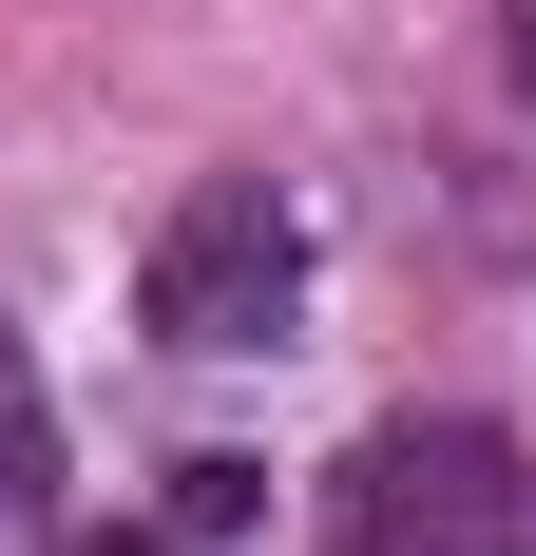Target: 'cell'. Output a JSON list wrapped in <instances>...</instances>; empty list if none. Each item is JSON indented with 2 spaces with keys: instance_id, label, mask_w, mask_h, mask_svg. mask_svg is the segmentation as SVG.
Instances as JSON below:
<instances>
[{
  "instance_id": "277c9868",
  "label": "cell",
  "mask_w": 536,
  "mask_h": 556,
  "mask_svg": "<svg viewBox=\"0 0 536 556\" xmlns=\"http://www.w3.org/2000/svg\"><path fill=\"white\" fill-rule=\"evenodd\" d=\"M250 518V460H173V538H230Z\"/></svg>"
},
{
  "instance_id": "3957f363",
  "label": "cell",
  "mask_w": 536,
  "mask_h": 556,
  "mask_svg": "<svg viewBox=\"0 0 536 556\" xmlns=\"http://www.w3.org/2000/svg\"><path fill=\"white\" fill-rule=\"evenodd\" d=\"M0 556H58V442H39V384L0 345Z\"/></svg>"
},
{
  "instance_id": "5b68a950",
  "label": "cell",
  "mask_w": 536,
  "mask_h": 556,
  "mask_svg": "<svg viewBox=\"0 0 536 556\" xmlns=\"http://www.w3.org/2000/svg\"><path fill=\"white\" fill-rule=\"evenodd\" d=\"M518 97H536V0H518Z\"/></svg>"
},
{
  "instance_id": "6da1fadb",
  "label": "cell",
  "mask_w": 536,
  "mask_h": 556,
  "mask_svg": "<svg viewBox=\"0 0 536 556\" xmlns=\"http://www.w3.org/2000/svg\"><path fill=\"white\" fill-rule=\"evenodd\" d=\"M326 556H536V480L498 422H365L326 480Z\"/></svg>"
},
{
  "instance_id": "8992f818",
  "label": "cell",
  "mask_w": 536,
  "mask_h": 556,
  "mask_svg": "<svg viewBox=\"0 0 536 556\" xmlns=\"http://www.w3.org/2000/svg\"><path fill=\"white\" fill-rule=\"evenodd\" d=\"M115 556H173V538H115Z\"/></svg>"
},
{
  "instance_id": "7a4b0ae2",
  "label": "cell",
  "mask_w": 536,
  "mask_h": 556,
  "mask_svg": "<svg viewBox=\"0 0 536 556\" xmlns=\"http://www.w3.org/2000/svg\"><path fill=\"white\" fill-rule=\"evenodd\" d=\"M135 307H154V345H192V365H250V345H288V327H307V212H288L268 173H212V192L154 230Z\"/></svg>"
}]
</instances>
